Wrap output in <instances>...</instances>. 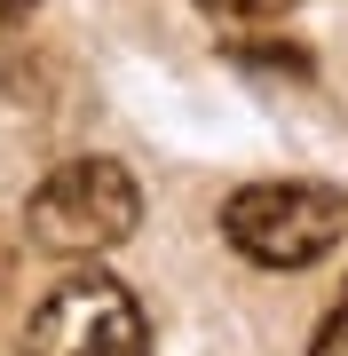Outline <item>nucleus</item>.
<instances>
[{
	"label": "nucleus",
	"instance_id": "nucleus-1",
	"mask_svg": "<svg viewBox=\"0 0 348 356\" xmlns=\"http://www.w3.org/2000/svg\"><path fill=\"white\" fill-rule=\"evenodd\" d=\"M222 238L261 269H309L348 238V198L324 182H245L222 206Z\"/></svg>",
	"mask_w": 348,
	"mask_h": 356
},
{
	"label": "nucleus",
	"instance_id": "nucleus-2",
	"mask_svg": "<svg viewBox=\"0 0 348 356\" xmlns=\"http://www.w3.org/2000/svg\"><path fill=\"white\" fill-rule=\"evenodd\" d=\"M142 222V191L119 159H64L24 206V229L48 254H111Z\"/></svg>",
	"mask_w": 348,
	"mask_h": 356
},
{
	"label": "nucleus",
	"instance_id": "nucleus-3",
	"mask_svg": "<svg viewBox=\"0 0 348 356\" xmlns=\"http://www.w3.org/2000/svg\"><path fill=\"white\" fill-rule=\"evenodd\" d=\"M24 356H151V325H142L135 293L119 277L79 269L32 309Z\"/></svg>",
	"mask_w": 348,
	"mask_h": 356
},
{
	"label": "nucleus",
	"instance_id": "nucleus-4",
	"mask_svg": "<svg viewBox=\"0 0 348 356\" xmlns=\"http://www.w3.org/2000/svg\"><path fill=\"white\" fill-rule=\"evenodd\" d=\"M206 16H222V24H270V16H285L293 0H198Z\"/></svg>",
	"mask_w": 348,
	"mask_h": 356
},
{
	"label": "nucleus",
	"instance_id": "nucleus-5",
	"mask_svg": "<svg viewBox=\"0 0 348 356\" xmlns=\"http://www.w3.org/2000/svg\"><path fill=\"white\" fill-rule=\"evenodd\" d=\"M317 356H348V285H340V301L324 309V325H317Z\"/></svg>",
	"mask_w": 348,
	"mask_h": 356
},
{
	"label": "nucleus",
	"instance_id": "nucleus-6",
	"mask_svg": "<svg viewBox=\"0 0 348 356\" xmlns=\"http://www.w3.org/2000/svg\"><path fill=\"white\" fill-rule=\"evenodd\" d=\"M24 8H32V0H0V32H8V24H16Z\"/></svg>",
	"mask_w": 348,
	"mask_h": 356
},
{
	"label": "nucleus",
	"instance_id": "nucleus-7",
	"mask_svg": "<svg viewBox=\"0 0 348 356\" xmlns=\"http://www.w3.org/2000/svg\"><path fill=\"white\" fill-rule=\"evenodd\" d=\"M0 293H8V245H0Z\"/></svg>",
	"mask_w": 348,
	"mask_h": 356
}]
</instances>
